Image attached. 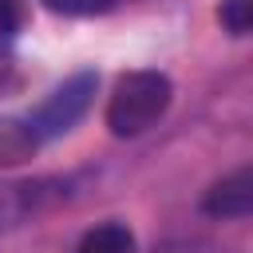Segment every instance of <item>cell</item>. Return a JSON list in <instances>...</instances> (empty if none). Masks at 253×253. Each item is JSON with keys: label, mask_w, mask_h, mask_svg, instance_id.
<instances>
[{"label": "cell", "mask_w": 253, "mask_h": 253, "mask_svg": "<svg viewBox=\"0 0 253 253\" xmlns=\"http://www.w3.org/2000/svg\"><path fill=\"white\" fill-rule=\"evenodd\" d=\"M75 253H134V233L123 221H103L79 237Z\"/></svg>", "instance_id": "277c9868"}, {"label": "cell", "mask_w": 253, "mask_h": 253, "mask_svg": "<svg viewBox=\"0 0 253 253\" xmlns=\"http://www.w3.org/2000/svg\"><path fill=\"white\" fill-rule=\"evenodd\" d=\"M20 32V0H0V47Z\"/></svg>", "instance_id": "52a82bcc"}, {"label": "cell", "mask_w": 253, "mask_h": 253, "mask_svg": "<svg viewBox=\"0 0 253 253\" xmlns=\"http://www.w3.org/2000/svg\"><path fill=\"white\" fill-rule=\"evenodd\" d=\"M217 24L229 36H249L253 32V0H221L217 4Z\"/></svg>", "instance_id": "5b68a950"}, {"label": "cell", "mask_w": 253, "mask_h": 253, "mask_svg": "<svg viewBox=\"0 0 253 253\" xmlns=\"http://www.w3.org/2000/svg\"><path fill=\"white\" fill-rule=\"evenodd\" d=\"M170 99H174V83L166 71H154V67H138V71H126L119 75L111 99H107V126L115 138H134L142 130H150L166 111H170Z\"/></svg>", "instance_id": "6da1fadb"}, {"label": "cell", "mask_w": 253, "mask_h": 253, "mask_svg": "<svg viewBox=\"0 0 253 253\" xmlns=\"http://www.w3.org/2000/svg\"><path fill=\"white\" fill-rule=\"evenodd\" d=\"M51 12H63V16H99L107 12L115 0H43Z\"/></svg>", "instance_id": "8992f818"}, {"label": "cell", "mask_w": 253, "mask_h": 253, "mask_svg": "<svg viewBox=\"0 0 253 253\" xmlns=\"http://www.w3.org/2000/svg\"><path fill=\"white\" fill-rule=\"evenodd\" d=\"M95 87H99V75H95V71H75L71 79H63V83L24 119L28 134H32L36 142H47V138L67 134V130L87 115V107H91V99H95Z\"/></svg>", "instance_id": "7a4b0ae2"}, {"label": "cell", "mask_w": 253, "mask_h": 253, "mask_svg": "<svg viewBox=\"0 0 253 253\" xmlns=\"http://www.w3.org/2000/svg\"><path fill=\"white\" fill-rule=\"evenodd\" d=\"M202 210L210 217H245V213H253V166H237V170L221 174L206 190Z\"/></svg>", "instance_id": "3957f363"}]
</instances>
